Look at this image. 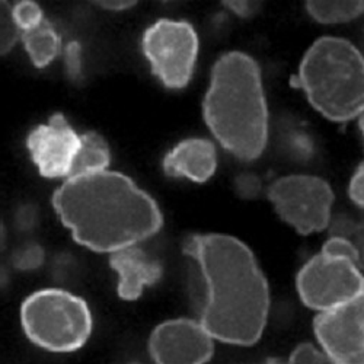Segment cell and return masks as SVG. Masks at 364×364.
I'll return each instance as SVG.
<instances>
[{
	"label": "cell",
	"mask_w": 364,
	"mask_h": 364,
	"mask_svg": "<svg viewBox=\"0 0 364 364\" xmlns=\"http://www.w3.org/2000/svg\"><path fill=\"white\" fill-rule=\"evenodd\" d=\"M198 50V34L188 21L159 19L147 26L141 37V51L151 73L173 90L190 85Z\"/></svg>",
	"instance_id": "obj_7"
},
{
	"label": "cell",
	"mask_w": 364,
	"mask_h": 364,
	"mask_svg": "<svg viewBox=\"0 0 364 364\" xmlns=\"http://www.w3.org/2000/svg\"><path fill=\"white\" fill-rule=\"evenodd\" d=\"M223 4L239 16H250L257 8L254 2H223Z\"/></svg>",
	"instance_id": "obj_20"
},
{
	"label": "cell",
	"mask_w": 364,
	"mask_h": 364,
	"mask_svg": "<svg viewBox=\"0 0 364 364\" xmlns=\"http://www.w3.org/2000/svg\"><path fill=\"white\" fill-rule=\"evenodd\" d=\"M182 252L201 326L226 344H257L268 321L269 287L251 248L230 235L196 233L186 239Z\"/></svg>",
	"instance_id": "obj_1"
},
{
	"label": "cell",
	"mask_w": 364,
	"mask_h": 364,
	"mask_svg": "<svg viewBox=\"0 0 364 364\" xmlns=\"http://www.w3.org/2000/svg\"><path fill=\"white\" fill-rule=\"evenodd\" d=\"M267 197L279 218L301 236L331 225L336 196L323 178L303 173L277 178L268 186Z\"/></svg>",
	"instance_id": "obj_8"
},
{
	"label": "cell",
	"mask_w": 364,
	"mask_h": 364,
	"mask_svg": "<svg viewBox=\"0 0 364 364\" xmlns=\"http://www.w3.org/2000/svg\"><path fill=\"white\" fill-rule=\"evenodd\" d=\"M109 164L111 150L107 140L97 132H86L80 134L79 147L68 179L107 171Z\"/></svg>",
	"instance_id": "obj_15"
},
{
	"label": "cell",
	"mask_w": 364,
	"mask_h": 364,
	"mask_svg": "<svg viewBox=\"0 0 364 364\" xmlns=\"http://www.w3.org/2000/svg\"><path fill=\"white\" fill-rule=\"evenodd\" d=\"M360 245L331 235L296 277V289L305 306L323 312L364 296Z\"/></svg>",
	"instance_id": "obj_6"
},
{
	"label": "cell",
	"mask_w": 364,
	"mask_h": 364,
	"mask_svg": "<svg viewBox=\"0 0 364 364\" xmlns=\"http://www.w3.org/2000/svg\"><path fill=\"white\" fill-rule=\"evenodd\" d=\"M286 364H333L318 347L309 343L297 346Z\"/></svg>",
	"instance_id": "obj_18"
},
{
	"label": "cell",
	"mask_w": 364,
	"mask_h": 364,
	"mask_svg": "<svg viewBox=\"0 0 364 364\" xmlns=\"http://www.w3.org/2000/svg\"><path fill=\"white\" fill-rule=\"evenodd\" d=\"M109 267L118 276V297L127 301L137 300L146 287L155 286L164 276L161 261L139 245L111 252Z\"/></svg>",
	"instance_id": "obj_13"
},
{
	"label": "cell",
	"mask_w": 364,
	"mask_h": 364,
	"mask_svg": "<svg viewBox=\"0 0 364 364\" xmlns=\"http://www.w3.org/2000/svg\"><path fill=\"white\" fill-rule=\"evenodd\" d=\"M293 87L333 123H348L364 109V60L360 50L338 37L318 38L303 55Z\"/></svg>",
	"instance_id": "obj_4"
},
{
	"label": "cell",
	"mask_w": 364,
	"mask_h": 364,
	"mask_svg": "<svg viewBox=\"0 0 364 364\" xmlns=\"http://www.w3.org/2000/svg\"><path fill=\"white\" fill-rule=\"evenodd\" d=\"M14 19L19 29V40L37 69L50 66L62 54L63 40L57 28L46 16L41 6L31 0L12 5Z\"/></svg>",
	"instance_id": "obj_12"
},
{
	"label": "cell",
	"mask_w": 364,
	"mask_h": 364,
	"mask_svg": "<svg viewBox=\"0 0 364 364\" xmlns=\"http://www.w3.org/2000/svg\"><path fill=\"white\" fill-rule=\"evenodd\" d=\"M80 134L62 112H54L46 124L28 133L25 144L41 176L68 179L79 147Z\"/></svg>",
	"instance_id": "obj_11"
},
{
	"label": "cell",
	"mask_w": 364,
	"mask_h": 364,
	"mask_svg": "<svg viewBox=\"0 0 364 364\" xmlns=\"http://www.w3.org/2000/svg\"><path fill=\"white\" fill-rule=\"evenodd\" d=\"M308 14L321 23H343L358 18L364 11L363 2H306Z\"/></svg>",
	"instance_id": "obj_16"
},
{
	"label": "cell",
	"mask_w": 364,
	"mask_h": 364,
	"mask_svg": "<svg viewBox=\"0 0 364 364\" xmlns=\"http://www.w3.org/2000/svg\"><path fill=\"white\" fill-rule=\"evenodd\" d=\"M364 296L346 305L319 312L314 332L321 351L333 364H364Z\"/></svg>",
	"instance_id": "obj_9"
},
{
	"label": "cell",
	"mask_w": 364,
	"mask_h": 364,
	"mask_svg": "<svg viewBox=\"0 0 364 364\" xmlns=\"http://www.w3.org/2000/svg\"><path fill=\"white\" fill-rule=\"evenodd\" d=\"M149 353L155 364H207L215 340L197 319H169L150 333Z\"/></svg>",
	"instance_id": "obj_10"
},
{
	"label": "cell",
	"mask_w": 364,
	"mask_h": 364,
	"mask_svg": "<svg viewBox=\"0 0 364 364\" xmlns=\"http://www.w3.org/2000/svg\"><path fill=\"white\" fill-rule=\"evenodd\" d=\"M107 11H124L134 6L137 2H95Z\"/></svg>",
	"instance_id": "obj_21"
},
{
	"label": "cell",
	"mask_w": 364,
	"mask_h": 364,
	"mask_svg": "<svg viewBox=\"0 0 364 364\" xmlns=\"http://www.w3.org/2000/svg\"><path fill=\"white\" fill-rule=\"evenodd\" d=\"M19 41V29L14 19L12 5L0 2V55L8 54Z\"/></svg>",
	"instance_id": "obj_17"
},
{
	"label": "cell",
	"mask_w": 364,
	"mask_h": 364,
	"mask_svg": "<svg viewBox=\"0 0 364 364\" xmlns=\"http://www.w3.org/2000/svg\"><path fill=\"white\" fill-rule=\"evenodd\" d=\"M363 181H364V166L363 162L357 166L351 181H350V186H348V197L351 198V201L357 205L361 207L364 205V196H363Z\"/></svg>",
	"instance_id": "obj_19"
},
{
	"label": "cell",
	"mask_w": 364,
	"mask_h": 364,
	"mask_svg": "<svg viewBox=\"0 0 364 364\" xmlns=\"http://www.w3.org/2000/svg\"><path fill=\"white\" fill-rule=\"evenodd\" d=\"M4 239H5V226H4V222L0 220V245L4 244Z\"/></svg>",
	"instance_id": "obj_22"
},
{
	"label": "cell",
	"mask_w": 364,
	"mask_h": 364,
	"mask_svg": "<svg viewBox=\"0 0 364 364\" xmlns=\"http://www.w3.org/2000/svg\"><path fill=\"white\" fill-rule=\"evenodd\" d=\"M162 168L171 178H187L197 184L208 181L218 169L215 143L203 137H188L173 146L164 158Z\"/></svg>",
	"instance_id": "obj_14"
},
{
	"label": "cell",
	"mask_w": 364,
	"mask_h": 364,
	"mask_svg": "<svg viewBox=\"0 0 364 364\" xmlns=\"http://www.w3.org/2000/svg\"><path fill=\"white\" fill-rule=\"evenodd\" d=\"M51 203L75 242L100 254L139 245L164 226L155 198L117 171L66 179Z\"/></svg>",
	"instance_id": "obj_2"
},
{
	"label": "cell",
	"mask_w": 364,
	"mask_h": 364,
	"mask_svg": "<svg viewBox=\"0 0 364 364\" xmlns=\"http://www.w3.org/2000/svg\"><path fill=\"white\" fill-rule=\"evenodd\" d=\"M21 325L33 344L51 353L80 350L92 336L94 316L87 303L63 289H41L21 305Z\"/></svg>",
	"instance_id": "obj_5"
},
{
	"label": "cell",
	"mask_w": 364,
	"mask_h": 364,
	"mask_svg": "<svg viewBox=\"0 0 364 364\" xmlns=\"http://www.w3.org/2000/svg\"><path fill=\"white\" fill-rule=\"evenodd\" d=\"M203 118L236 159L261 158L268 143V105L261 68L252 55L228 51L216 60L203 100Z\"/></svg>",
	"instance_id": "obj_3"
}]
</instances>
